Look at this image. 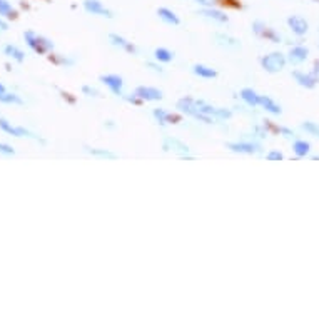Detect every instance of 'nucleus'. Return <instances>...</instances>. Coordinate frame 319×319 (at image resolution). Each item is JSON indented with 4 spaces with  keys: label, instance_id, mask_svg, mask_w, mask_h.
Listing matches in <instances>:
<instances>
[{
    "label": "nucleus",
    "instance_id": "obj_1",
    "mask_svg": "<svg viewBox=\"0 0 319 319\" xmlns=\"http://www.w3.org/2000/svg\"><path fill=\"white\" fill-rule=\"evenodd\" d=\"M24 39H25L27 45H29V47L37 54H45V52H49V50L54 49V44L50 42L49 39H45V37H42V35L35 34V32H32V30L25 32Z\"/></svg>",
    "mask_w": 319,
    "mask_h": 319
},
{
    "label": "nucleus",
    "instance_id": "obj_2",
    "mask_svg": "<svg viewBox=\"0 0 319 319\" xmlns=\"http://www.w3.org/2000/svg\"><path fill=\"white\" fill-rule=\"evenodd\" d=\"M261 65L264 70L271 72V74H276V72H281L286 65V57L282 56L281 52H272L267 54L261 59Z\"/></svg>",
    "mask_w": 319,
    "mask_h": 319
},
{
    "label": "nucleus",
    "instance_id": "obj_3",
    "mask_svg": "<svg viewBox=\"0 0 319 319\" xmlns=\"http://www.w3.org/2000/svg\"><path fill=\"white\" fill-rule=\"evenodd\" d=\"M0 129L7 134L13 135V137H30V139H37V135L32 134L30 130H27L25 127H13L10 122H7L5 119H0Z\"/></svg>",
    "mask_w": 319,
    "mask_h": 319
},
{
    "label": "nucleus",
    "instance_id": "obj_4",
    "mask_svg": "<svg viewBox=\"0 0 319 319\" xmlns=\"http://www.w3.org/2000/svg\"><path fill=\"white\" fill-rule=\"evenodd\" d=\"M162 149L167 150V152H176V154H179V156H186V154H189L188 145L182 142V140L176 139V137H166V139H164Z\"/></svg>",
    "mask_w": 319,
    "mask_h": 319
},
{
    "label": "nucleus",
    "instance_id": "obj_5",
    "mask_svg": "<svg viewBox=\"0 0 319 319\" xmlns=\"http://www.w3.org/2000/svg\"><path fill=\"white\" fill-rule=\"evenodd\" d=\"M84 8L92 15L107 17V19L112 17V12L106 5H102V2H99V0H84Z\"/></svg>",
    "mask_w": 319,
    "mask_h": 319
},
{
    "label": "nucleus",
    "instance_id": "obj_6",
    "mask_svg": "<svg viewBox=\"0 0 319 319\" xmlns=\"http://www.w3.org/2000/svg\"><path fill=\"white\" fill-rule=\"evenodd\" d=\"M100 80L107 85L109 89L112 90V94L116 95H122V87H124V80H122L121 75H116V74H107V75H102Z\"/></svg>",
    "mask_w": 319,
    "mask_h": 319
},
{
    "label": "nucleus",
    "instance_id": "obj_7",
    "mask_svg": "<svg viewBox=\"0 0 319 319\" xmlns=\"http://www.w3.org/2000/svg\"><path fill=\"white\" fill-rule=\"evenodd\" d=\"M135 95L140 100H161L162 99V90H159L156 87H149V85H140L135 89Z\"/></svg>",
    "mask_w": 319,
    "mask_h": 319
},
{
    "label": "nucleus",
    "instance_id": "obj_8",
    "mask_svg": "<svg viewBox=\"0 0 319 319\" xmlns=\"http://www.w3.org/2000/svg\"><path fill=\"white\" fill-rule=\"evenodd\" d=\"M232 152L239 154H257L261 150V145L256 142H229L227 144Z\"/></svg>",
    "mask_w": 319,
    "mask_h": 319
},
{
    "label": "nucleus",
    "instance_id": "obj_9",
    "mask_svg": "<svg viewBox=\"0 0 319 319\" xmlns=\"http://www.w3.org/2000/svg\"><path fill=\"white\" fill-rule=\"evenodd\" d=\"M288 25H289V29L293 30L294 34H298V35H304L308 32V29H309L308 22L304 20L303 17H299V15L289 17V19H288Z\"/></svg>",
    "mask_w": 319,
    "mask_h": 319
},
{
    "label": "nucleus",
    "instance_id": "obj_10",
    "mask_svg": "<svg viewBox=\"0 0 319 319\" xmlns=\"http://www.w3.org/2000/svg\"><path fill=\"white\" fill-rule=\"evenodd\" d=\"M253 27H254V32H256L257 35H261V37L269 39V40H272V42H279V40H281L279 35L274 34V30L269 29V27H266L264 24H261V22H256Z\"/></svg>",
    "mask_w": 319,
    "mask_h": 319
},
{
    "label": "nucleus",
    "instance_id": "obj_11",
    "mask_svg": "<svg viewBox=\"0 0 319 319\" xmlns=\"http://www.w3.org/2000/svg\"><path fill=\"white\" fill-rule=\"evenodd\" d=\"M154 117H156L157 122H161V124H177V122L181 121L179 116L166 112L164 109H154Z\"/></svg>",
    "mask_w": 319,
    "mask_h": 319
},
{
    "label": "nucleus",
    "instance_id": "obj_12",
    "mask_svg": "<svg viewBox=\"0 0 319 319\" xmlns=\"http://www.w3.org/2000/svg\"><path fill=\"white\" fill-rule=\"evenodd\" d=\"M294 79L298 82L299 85H303V87L306 89H313L314 85L318 84V77L313 75V74H303V72H294Z\"/></svg>",
    "mask_w": 319,
    "mask_h": 319
},
{
    "label": "nucleus",
    "instance_id": "obj_13",
    "mask_svg": "<svg viewBox=\"0 0 319 319\" xmlns=\"http://www.w3.org/2000/svg\"><path fill=\"white\" fill-rule=\"evenodd\" d=\"M109 40H111L112 45L124 49L126 52H130V54H135V52H137V49H135L134 45H132L130 42H127V40H126L124 37H121V35H117V34H111V35H109Z\"/></svg>",
    "mask_w": 319,
    "mask_h": 319
},
{
    "label": "nucleus",
    "instance_id": "obj_14",
    "mask_svg": "<svg viewBox=\"0 0 319 319\" xmlns=\"http://www.w3.org/2000/svg\"><path fill=\"white\" fill-rule=\"evenodd\" d=\"M309 56V50L306 47H293L289 50V61L293 64L304 62Z\"/></svg>",
    "mask_w": 319,
    "mask_h": 319
},
{
    "label": "nucleus",
    "instance_id": "obj_15",
    "mask_svg": "<svg viewBox=\"0 0 319 319\" xmlns=\"http://www.w3.org/2000/svg\"><path fill=\"white\" fill-rule=\"evenodd\" d=\"M157 15H159V19H162L164 22H166V24H171V25H179L181 24L179 17H177L172 10H169V8H166V7L159 8Z\"/></svg>",
    "mask_w": 319,
    "mask_h": 319
},
{
    "label": "nucleus",
    "instance_id": "obj_16",
    "mask_svg": "<svg viewBox=\"0 0 319 319\" xmlns=\"http://www.w3.org/2000/svg\"><path fill=\"white\" fill-rule=\"evenodd\" d=\"M259 106L266 109L267 112L274 114V116H277V114L282 112V109H281L279 104H276L274 100H272L271 97H267V95H261V100H259Z\"/></svg>",
    "mask_w": 319,
    "mask_h": 319
},
{
    "label": "nucleus",
    "instance_id": "obj_17",
    "mask_svg": "<svg viewBox=\"0 0 319 319\" xmlns=\"http://www.w3.org/2000/svg\"><path fill=\"white\" fill-rule=\"evenodd\" d=\"M241 97H243V100L246 104H249V106H253V107L259 106V100H261V95H259L256 90H253L249 87L241 90Z\"/></svg>",
    "mask_w": 319,
    "mask_h": 319
},
{
    "label": "nucleus",
    "instance_id": "obj_18",
    "mask_svg": "<svg viewBox=\"0 0 319 319\" xmlns=\"http://www.w3.org/2000/svg\"><path fill=\"white\" fill-rule=\"evenodd\" d=\"M192 72L195 75L202 77V79H214V77L217 75L216 70L211 69V67H207V65H202V64H195V65L192 67Z\"/></svg>",
    "mask_w": 319,
    "mask_h": 319
},
{
    "label": "nucleus",
    "instance_id": "obj_19",
    "mask_svg": "<svg viewBox=\"0 0 319 319\" xmlns=\"http://www.w3.org/2000/svg\"><path fill=\"white\" fill-rule=\"evenodd\" d=\"M200 15L207 17V19H212L216 22H219V24H226L227 22V15L226 13H222L221 10H216V8H204V10H200Z\"/></svg>",
    "mask_w": 319,
    "mask_h": 319
},
{
    "label": "nucleus",
    "instance_id": "obj_20",
    "mask_svg": "<svg viewBox=\"0 0 319 319\" xmlns=\"http://www.w3.org/2000/svg\"><path fill=\"white\" fill-rule=\"evenodd\" d=\"M3 52H5V56H8L17 62H24V59H25V54L22 52L19 47H15V45H5V47H3Z\"/></svg>",
    "mask_w": 319,
    "mask_h": 319
},
{
    "label": "nucleus",
    "instance_id": "obj_21",
    "mask_svg": "<svg viewBox=\"0 0 319 319\" xmlns=\"http://www.w3.org/2000/svg\"><path fill=\"white\" fill-rule=\"evenodd\" d=\"M216 40H219V45L222 47H227V49H238L239 47V42L236 39L229 37V35H222V34H217L216 35Z\"/></svg>",
    "mask_w": 319,
    "mask_h": 319
},
{
    "label": "nucleus",
    "instance_id": "obj_22",
    "mask_svg": "<svg viewBox=\"0 0 319 319\" xmlns=\"http://www.w3.org/2000/svg\"><path fill=\"white\" fill-rule=\"evenodd\" d=\"M85 150L90 154V156H94V157H100V159H116L117 156L114 152H111V150H107V149H95V147H85Z\"/></svg>",
    "mask_w": 319,
    "mask_h": 319
},
{
    "label": "nucleus",
    "instance_id": "obj_23",
    "mask_svg": "<svg viewBox=\"0 0 319 319\" xmlns=\"http://www.w3.org/2000/svg\"><path fill=\"white\" fill-rule=\"evenodd\" d=\"M0 15L7 17V19H15L17 12L13 10V7L7 2V0H0Z\"/></svg>",
    "mask_w": 319,
    "mask_h": 319
},
{
    "label": "nucleus",
    "instance_id": "obj_24",
    "mask_svg": "<svg viewBox=\"0 0 319 319\" xmlns=\"http://www.w3.org/2000/svg\"><path fill=\"white\" fill-rule=\"evenodd\" d=\"M154 57H156L159 62H171L172 59H174V54L164 47H159L156 49V52H154Z\"/></svg>",
    "mask_w": 319,
    "mask_h": 319
},
{
    "label": "nucleus",
    "instance_id": "obj_25",
    "mask_svg": "<svg viewBox=\"0 0 319 319\" xmlns=\"http://www.w3.org/2000/svg\"><path fill=\"white\" fill-rule=\"evenodd\" d=\"M309 147H311V145H309V142H306V140H296L293 145V150L296 152V156L304 157L309 152Z\"/></svg>",
    "mask_w": 319,
    "mask_h": 319
},
{
    "label": "nucleus",
    "instance_id": "obj_26",
    "mask_svg": "<svg viewBox=\"0 0 319 319\" xmlns=\"http://www.w3.org/2000/svg\"><path fill=\"white\" fill-rule=\"evenodd\" d=\"M0 102L3 104H22V99L17 94H10V92H0Z\"/></svg>",
    "mask_w": 319,
    "mask_h": 319
},
{
    "label": "nucleus",
    "instance_id": "obj_27",
    "mask_svg": "<svg viewBox=\"0 0 319 319\" xmlns=\"http://www.w3.org/2000/svg\"><path fill=\"white\" fill-rule=\"evenodd\" d=\"M301 127H303V129L306 130V132H309L311 135H314V137H319V126L314 124V122H309L308 121V122H304V124L301 126Z\"/></svg>",
    "mask_w": 319,
    "mask_h": 319
},
{
    "label": "nucleus",
    "instance_id": "obj_28",
    "mask_svg": "<svg viewBox=\"0 0 319 319\" xmlns=\"http://www.w3.org/2000/svg\"><path fill=\"white\" fill-rule=\"evenodd\" d=\"M0 152L5 154V156H13V154H15V149H13L12 145H8V144L0 142Z\"/></svg>",
    "mask_w": 319,
    "mask_h": 319
},
{
    "label": "nucleus",
    "instance_id": "obj_29",
    "mask_svg": "<svg viewBox=\"0 0 319 319\" xmlns=\"http://www.w3.org/2000/svg\"><path fill=\"white\" fill-rule=\"evenodd\" d=\"M269 161H282V154L279 152V150H271V152H267V156H266Z\"/></svg>",
    "mask_w": 319,
    "mask_h": 319
},
{
    "label": "nucleus",
    "instance_id": "obj_30",
    "mask_svg": "<svg viewBox=\"0 0 319 319\" xmlns=\"http://www.w3.org/2000/svg\"><path fill=\"white\" fill-rule=\"evenodd\" d=\"M82 90H84V92H85V94H89V95H97V94H99V92H97V90H95V89H92V87H89V85H85V87H84V89H82Z\"/></svg>",
    "mask_w": 319,
    "mask_h": 319
},
{
    "label": "nucleus",
    "instance_id": "obj_31",
    "mask_svg": "<svg viewBox=\"0 0 319 319\" xmlns=\"http://www.w3.org/2000/svg\"><path fill=\"white\" fill-rule=\"evenodd\" d=\"M8 29V25H7V22H3V20H0V32H5Z\"/></svg>",
    "mask_w": 319,
    "mask_h": 319
},
{
    "label": "nucleus",
    "instance_id": "obj_32",
    "mask_svg": "<svg viewBox=\"0 0 319 319\" xmlns=\"http://www.w3.org/2000/svg\"><path fill=\"white\" fill-rule=\"evenodd\" d=\"M149 67H150V69H152V70H156V72H162V69H161V67L154 65V64H149Z\"/></svg>",
    "mask_w": 319,
    "mask_h": 319
},
{
    "label": "nucleus",
    "instance_id": "obj_33",
    "mask_svg": "<svg viewBox=\"0 0 319 319\" xmlns=\"http://www.w3.org/2000/svg\"><path fill=\"white\" fill-rule=\"evenodd\" d=\"M195 2L202 3V5H211V0H195Z\"/></svg>",
    "mask_w": 319,
    "mask_h": 319
},
{
    "label": "nucleus",
    "instance_id": "obj_34",
    "mask_svg": "<svg viewBox=\"0 0 319 319\" xmlns=\"http://www.w3.org/2000/svg\"><path fill=\"white\" fill-rule=\"evenodd\" d=\"M3 90H5V87H3V85L0 84V92H3Z\"/></svg>",
    "mask_w": 319,
    "mask_h": 319
}]
</instances>
